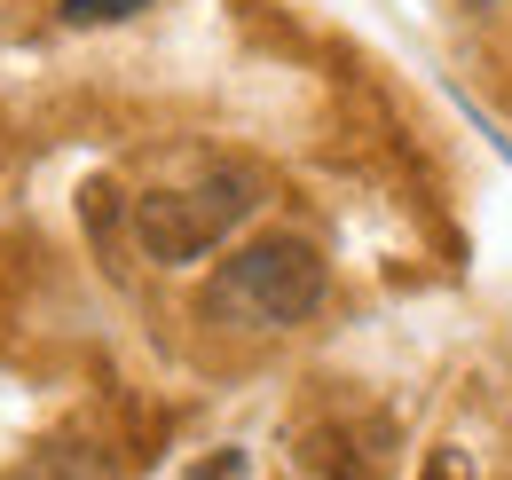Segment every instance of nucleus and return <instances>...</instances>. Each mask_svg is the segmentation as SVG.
<instances>
[{
  "instance_id": "1",
  "label": "nucleus",
  "mask_w": 512,
  "mask_h": 480,
  "mask_svg": "<svg viewBox=\"0 0 512 480\" xmlns=\"http://www.w3.org/2000/svg\"><path fill=\"white\" fill-rule=\"evenodd\" d=\"M323 252L308 237H260L221 260V276L205 284V315L237 323V331H292L323 307Z\"/></svg>"
},
{
  "instance_id": "2",
  "label": "nucleus",
  "mask_w": 512,
  "mask_h": 480,
  "mask_svg": "<svg viewBox=\"0 0 512 480\" xmlns=\"http://www.w3.org/2000/svg\"><path fill=\"white\" fill-rule=\"evenodd\" d=\"M253 205H260V181L245 166H213L182 189H142L134 197V237L158 268H182V260H205Z\"/></svg>"
},
{
  "instance_id": "3",
  "label": "nucleus",
  "mask_w": 512,
  "mask_h": 480,
  "mask_svg": "<svg viewBox=\"0 0 512 480\" xmlns=\"http://www.w3.org/2000/svg\"><path fill=\"white\" fill-rule=\"evenodd\" d=\"M300 465L316 480H386L394 473V425L379 410H355V418H316L300 433Z\"/></svg>"
},
{
  "instance_id": "4",
  "label": "nucleus",
  "mask_w": 512,
  "mask_h": 480,
  "mask_svg": "<svg viewBox=\"0 0 512 480\" xmlns=\"http://www.w3.org/2000/svg\"><path fill=\"white\" fill-rule=\"evenodd\" d=\"M0 480H119V465L87 441H40L24 465H8Z\"/></svg>"
},
{
  "instance_id": "5",
  "label": "nucleus",
  "mask_w": 512,
  "mask_h": 480,
  "mask_svg": "<svg viewBox=\"0 0 512 480\" xmlns=\"http://www.w3.org/2000/svg\"><path fill=\"white\" fill-rule=\"evenodd\" d=\"M134 8H150V0H64L71 24H119V16H134Z\"/></svg>"
},
{
  "instance_id": "6",
  "label": "nucleus",
  "mask_w": 512,
  "mask_h": 480,
  "mask_svg": "<svg viewBox=\"0 0 512 480\" xmlns=\"http://www.w3.org/2000/svg\"><path fill=\"white\" fill-rule=\"evenodd\" d=\"M426 480H473V465H465V449H434V457H426Z\"/></svg>"
},
{
  "instance_id": "7",
  "label": "nucleus",
  "mask_w": 512,
  "mask_h": 480,
  "mask_svg": "<svg viewBox=\"0 0 512 480\" xmlns=\"http://www.w3.org/2000/svg\"><path fill=\"white\" fill-rule=\"evenodd\" d=\"M190 480H245V449H221V457H205Z\"/></svg>"
}]
</instances>
